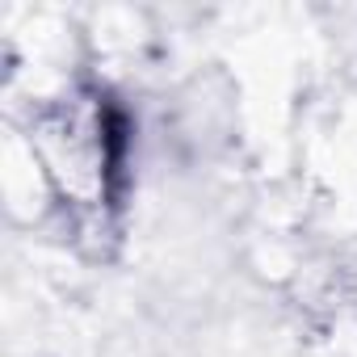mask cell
Listing matches in <instances>:
<instances>
[{
  "label": "cell",
  "mask_w": 357,
  "mask_h": 357,
  "mask_svg": "<svg viewBox=\"0 0 357 357\" xmlns=\"http://www.w3.org/2000/svg\"><path fill=\"white\" fill-rule=\"evenodd\" d=\"M34 151L55 194L101 219L118 198L126 135L101 93H72L34 114Z\"/></svg>",
  "instance_id": "cell-1"
}]
</instances>
